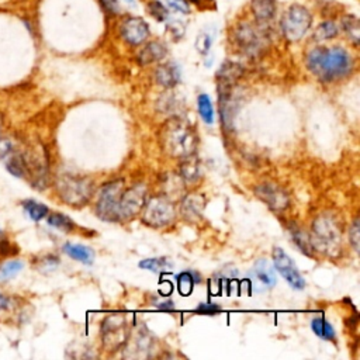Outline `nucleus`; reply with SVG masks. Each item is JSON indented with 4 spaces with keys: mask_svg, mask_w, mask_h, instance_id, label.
I'll return each mask as SVG.
<instances>
[{
    "mask_svg": "<svg viewBox=\"0 0 360 360\" xmlns=\"http://www.w3.org/2000/svg\"><path fill=\"white\" fill-rule=\"evenodd\" d=\"M212 42H214V38L212 35L208 32V31H201L195 39V48L200 53L205 55L210 52L211 46H212Z\"/></svg>",
    "mask_w": 360,
    "mask_h": 360,
    "instance_id": "obj_36",
    "label": "nucleus"
},
{
    "mask_svg": "<svg viewBox=\"0 0 360 360\" xmlns=\"http://www.w3.org/2000/svg\"><path fill=\"white\" fill-rule=\"evenodd\" d=\"M311 243L314 250H319L330 257H336L342 249V232L338 221L330 214H321L312 222Z\"/></svg>",
    "mask_w": 360,
    "mask_h": 360,
    "instance_id": "obj_3",
    "label": "nucleus"
},
{
    "mask_svg": "<svg viewBox=\"0 0 360 360\" xmlns=\"http://www.w3.org/2000/svg\"><path fill=\"white\" fill-rule=\"evenodd\" d=\"M55 188L59 198L72 205H84L93 194V183L87 177H82L73 173H62L55 180Z\"/></svg>",
    "mask_w": 360,
    "mask_h": 360,
    "instance_id": "obj_5",
    "label": "nucleus"
},
{
    "mask_svg": "<svg viewBox=\"0 0 360 360\" xmlns=\"http://www.w3.org/2000/svg\"><path fill=\"white\" fill-rule=\"evenodd\" d=\"M181 107H183V101L177 96L166 94L159 98V108H160V111H163L166 114L176 112L179 108L181 110Z\"/></svg>",
    "mask_w": 360,
    "mask_h": 360,
    "instance_id": "obj_33",
    "label": "nucleus"
},
{
    "mask_svg": "<svg viewBox=\"0 0 360 360\" xmlns=\"http://www.w3.org/2000/svg\"><path fill=\"white\" fill-rule=\"evenodd\" d=\"M124 191V180H112L101 187L98 191L96 212L97 215L108 222L118 221V205Z\"/></svg>",
    "mask_w": 360,
    "mask_h": 360,
    "instance_id": "obj_9",
    "label": "nucleus"
},
{
    "mask_svg": "<svg viewBox=\"0 0 360 360\" xmlns=\"http://www.w3.org/2000/svg\"><path fill=\"white\" fill-rule=\"evenodd\" d=\"M46 224L60 232H72L75 229V222L62 212H48Z\"/></svg>",
    "mask_w": 360,
    "mask_h": 360,
    "instance_id": "obj_25",
    "label": "nucleus"
},
{
    "mask_svg": "<svg viewBox=\"0 0 360 360\" xmlns=\"http://www.w3.org/2000/svg\"><path fill=\"white\" fill-rule=\"evenodd\" d=\"M273 263L277 271L281 274V277L295 290H302L305 287V278L298 271L297 266L291 260V257L281 249L274 248L273 249Z\"/></svg>",
    "mask_w": 360,
    "mask_h": 360,
    "instance_id": "obj_11",
    "label": "nucleus"
},
{
    "mask_svg": "<svg viewBox=\"0 0 360 360\" xmlns=\"http://www.w3.org/2000/svg\"><path fill=\"white\" fill-rule=\"evenodd\" d=\"M166 55H167V48L163 42L150 41L141 48V51L136 55V59L141 65H150L162 60Z\"/></svg>",
    "mask_w": 360,
    "mask_h": 360,
    "instance_id": "obj_20",
    "label": "nucleus"
},
{
    "mask_svg": "<svg viewBox=\"0 0 360 360\" xmlns=\"http://www.w3.org/2000/svg\"><path fill=\"white\" fill-rule=\"evenodd\" d=\"M163 4L167 10H173L177 13H188L190 11V1L188 0H163Z\"/></svg>",
    "mask_w": 360,
    "mask_h": 360,
    "instance_id": "obj_38",
    "label": "nucleus"
},
{
    "mask_svg": "<svg viewBox=\"0 0 360 360\" xmlns=\"http://www.w3.org/2000/svg\"><path fill=\"white\" fill-rule=\"evenodd\" d=\"M339 34V27L329 20L322 21L321 24H318V27L315 28L314 32V39L315 41H328L335 38Z\"/></svg>",
    "mask_w": 360,
    "mask_h": 360,
    "instance_id": "obj_28",
    "label": "nucleus"
},
{
    "mask_svg": "<svg viewBox=\"0 0 360 360\" xmlns=\"http://www.w3.org/2000/svg\"><path fill=\"white\" fill-rule=\"evenodd\" d=\"M242 73H243V68L239 63L226 60L221 65V68L217 72V83L218 86L233 87V84L238 82Z\"/></svg>",
    "mask_w": 360,
    "mask_h": 360,
    "instance_id": "obj_21",
    "label": "nucleus"
},
{
    "mask_svg": "<svg viewBox=\"0 0 360 360\" xmlns=\"http://www.w3.org/2000/svg\"><path fill=\"white\" fill-rule=\"evenodd\" d=\"M232 41L239 52L249 58H257L269 45V34L266 27L243 21L233 28Z\"/></svg>",
    "mask_w": 360,
    "mask_h": 360,
    "instance_id": "obj_4",
    "label": "nucleus"
},
{
    "mask_svg": "<svg viewBox=\"0 0 360 360\" xmlns=\"http://www.w3.org/2000/svg\"><path fill=\"white\" fill-rule=\"evenodd\" d=\"M58 266H59V257L55 255H45V256L37 259V269L41 273L53 271Z\"/></svg>",
    "mask_w": 360,
    "mask_h": 360,
    "instance_id": "obj_35",
    "label": "nucleus"
},
{
    "mask_svg": "<svg viewBox=\"0 0 360 360\" xmlns=\"http://www.w3.org/2000/svg\"><path fill=\"white\" fill-rule=\"evenodd\" d=\"M120 34L127 44L132 46H138L148 39L149 25L142 17L129 15L122 20L120 25Z\"/></svg>",
    "mask_w": 360,
    "mask_h": 360,
    "instance_id": "obj_12",
    "label": "nucleus"
},
{
    "mask_svg": "<svg viewBox=\"0 0 360 360\" xmlns=\"http://www.w3.org/2000/svg\"><path fill=\"white\" fill-rule=\"evenodd\" d=\"M148 13L158 21H165L169 18V10L167 7L158 0H149L148 1Z\"/></svg>",
    "mask_w": 360,
    "mask_h": 360,
    "instance_id": "obj_34",
    "label": "nucleus"
},
{
    "mask_svg": "<svg viewBox=\"0 0 360 360\" xmlns=\"http://www.w3.org/2000/svg\"><path fill=\"white\" fill-rule=\"evenodd\" d=\"M139 267L149 270L152 273H162L172 267V263L167 257H149L139 262Z\"/></svg>",
    "mask_w": 360,
    "mask_h": 360,
    "instance_id": "obj_32",
    "label": "nucleus"
},
{
    "mask_svg": "<svg viewBox=\"0 0 360 360\" xmlns=\"http://www.w3.org/2000/svg\"><path fill=\"white\" fill-rule=\"evenodd\" d=\"M4 115L0 112V136L3 135V129H4Z\"/></svg>",
    "mask_w": 360,
    "mask_h": 360,
    "instance_id": "obj_44",
    "label": "nucleus"
},
{
    "mask_svg": "<svg viewBox=\"0 0 360 360\" xmlns=\"http://www.w3.org/2000/svg\"><path fill=\"white\" fill-rule=\"evenodd\" d=\"M342 28L346 32L347 38L357 45L359 44V38H360V25H359V20L356 15H345L342 20Z\"/></svg>",
    "mask_w": 360,
    "mask_h": 360,
    "instance_id": "obj_30",
    "label": "nucleus"
},
{
    "mask_svg": "<svg viewBox=\"0 0 360 360\" xmlns=\"http://www.w3.org/2000/svg\"><path fill=\"white\" fill-rule=\"evenodd\" d=\"M141 214L143 224L152 228H163L174 221L176 207L167 197L155 195L145 201Z\"/></svg>",
    "mask_w": 360,
    "mask_h": 360,
    "instance_id": "obj_7",
    "label": "nucleus"
},
{
    "mask_svg": "<svg viewBox=\"0 0 360 360\" xmlns=\"http://www.w3.org/2000/svg\"><path fill=\"white\" fill-rule=\"evenodd\" d=\"M11 298L3 292H0V312H6L11 307Z\"/></svg>",
    "mask_w": 360,
    "mask_h": 360,
    "instance_id": "obj_43",
    "label": "nucleus"
},
{
    "mask_svg": "<svg viewBox=\"0 0 360 360\" xmlns=\"http://www.w3.org/2000/svg\"><path fill=\"white\" fill-rule=\"evenodd\" d=\"M153 345V339L149 335V332L143 328H139L135 332V336H128L125 345L122 346L124 349H127L129 353L127 357H139V356H148V352L150 350Z\"/></svg>",
    "mask_w": 360,
    "mask_h": 360,
    "instance_id": "obj_16",
    "label": "nucleus"
},
{
    "mask_svg": "<svg viewBox=\"0 0 360 360\" xmlns=\"http://www.w3.org/2000/svg\"><path fill=\"white\" fill-rule=\"evenodd\" d=\"M250 281L256 290L267 291L276 285V273L266 259H260L250 270Z\"/></svg>",
    "mask_w": 360,
    "mask_h": 360,
    "instance_id": "obj_14",
    "label": "nucleus"
},
{
    "mask_svg": "<svg viewBox=\"0 0 360 360\" xmlns=\"http://www.w3.org/2000/svg\"><path fill=\"white\" fill-rule=\"evenodd\" d=\"M354 62L342 46H315L307 55V68L321 82H336L349 76Z\"/></svg>",
    "mask_w": 360,
    "mask_h": 360,
    "instance_id": "obj_1",
    "label": "nucleus"
},
{
    "mask_svg": "<svg viewBox=\"0 0 360 360\" xmlns=\"http://www.w3.org/2000/svg\"><path fill=\"white\" fill-rule=\"evenodd\" d=\"M195 131L179 117H173L160 131V145L163 150L174 159H186L197 150Z\"/></svg>",
    "mask_w": 360,
    "mask_h": 360,
    "instance_id": "obj_2",
    "label": "nucleus"
},
{
    "mask_svg": "<svg viewBox=\"0 0 360 360\" xmlns=\"http://www.w3.org/2000/svg\"><path fill=\"white\" fill-rule=\"evenodd\" d=\"M312 25V14L302 4H291L280 20V30L290 42L300 41Z\"/></svg>",
    "mask_w": 360,
    "mask_h": 360,
    "instance_id": "obj_6",
    "label": "nucleus"
},
{
    "mask_svg": "<svg viewBox=\"0 0 360 360\" xmlns=\"http://www.w3.org/2000/svg\"><path fill=\"white\" fill-rule=\"evenodd\" d=\"M146 193L148 188L142 183L122 191L118 205V221H128L138 215L146 201Z\"/></svg>",
    "mask_w": 360,
    "mask_h": 360,
    "instance_id": "obj_10",
    "label": "nucleus"
},
{
    "mask_svg": "<svg viewBox=\"0 0 360 360\" xmlns=\"http://www.w3.org/2000/svg\"><path fill=\"white\" fill-rule=\"evenodd\" d=\"M197 107H198V112H200L201 120L205 124L211 125L214 122V107H212L210 96L205 94V93H201L197 98Z\"/></svg>",
    "mask_w": 360,
    "mask_h": 360,
    "instance_id": "obj_29",
    "label": "nucleus"
},
{
    "mask_svg": "<svg viewBox=\"0 0 360 360\" xmlns=\"http://www.w3.org/2000/svg\"><path fill=\"white\" fill-rule=\"evenodd\" d=\"M177 288H179V292L184 297L190 295L193 288H194V284L198 283V278H197V274L193 273V271H183L180 274H177Z\"/></svg>",
    "mask_w": 360,
    "mask_h": 360,
    "instance_id": "obj_31",
    "label": "nucleus"
},
{
    "mask_svg": "<svg viewBox=\"0 0 360 360\" xmlns=\"http://www.w3.org/2000/svg\"><path fill=\"white\" fill-rule=\"evenodd\" d=\"M180 77H181L180 68L174 62H167V63L159 65L155 70L156 83H159L160 86H163L166 89L174 87L180 82Z\"/></svg>",
    "mask_w": 360,
    "mask_h": 360,
    "instance_id": "obj_19",
    "label": "nucleus"
},
{
    "mask_svg": "<svg viewBox=\"0 0 360 360\" xmlns=\"http://www.w3.org/2000/svg\"><path fill=\"white\" fill-rule=\"evenodd\" d=\"M253 191L256 197L262 200L273 211H283L290 205L288 194L281 187L273 183L257 184Z\"/></svg>",
    "mask_w": 360,
    "mask_h": 360,
    "instance_id": "obj_13",
    "label": "nucleus"
},
{
    "mask_svg": "<svg viewBox=\"0 0 360 360\" xmlns=\"http://www.w3.org/2000/svg\"><path fill=\"white\" fill-rule=\"evenodd\" d=\"M18 250H20L18 246L14 245L7 236L0 240V257H4V259L13 257L18 253Z\"/></svg>",
    "mask_w": 360,
    "mask_h": 360,
    "instance_id": "obj_37",
    "label": "nucleus"
},
{
    "mask_svg": "<svg viewBox=\"0 0 360 360\" xmlns=\"http://www.w3.org/2000/svg\"><path fill=\"white\" fill-rule=\"evenodd\" d=\"M194 311L197 314H202V315H215L221 311V307L214 302H201V304H198V307Z\"/></svg>",
    "mask_w": 360,
    "mask_h": 360,
    "instance_id": "obj_40",
    "label": "nucleus"
},
{
    "mask_svg": "<svg viewBox=\"0 0 360 360\" xmlns=\"http://www.w3.org/2000/svg\"><path fill=\"white\" fill-rule=\"evenodd\" d=\"M311 329H312V332L316 336H319L323 340L335 342V339H336V333H335L333 326L325 318H322V316L314 318L311 321Z\"/></svg>",
    "mask_w": 360,
    "mask_h": 360,
    "instance_id": "obj_24",
    "label": "nucleus"
},
{
    "mask_svg": "<svg viewBox=\"0 0 360 360\" xmlns=\"http://www.w3.org/2000/svg\"><path fill=\"white\" fill-rule=\"evenodd\" d=\"M179 177L187 186H195L202 179V166L194 158H186L179 166Z\"/></svg>",
    "mask_w": 360,
    "mask_h": 360,
    "instance_id": "obj_18",
    "label": "nucleus"
},
{
    "mask_svg": "<svg viewBox=\"0 0 360 360\" xmlns=\"http://www.w3.org/2000/svg\"><path fill=\"white\" fill-rule=\"evenodd\" d=\"M6 236H7V235H6V233H4V231L0 228V240H1V239H4Z\"/></svg>",
    "mask_w": 360,
    "mask_h": 360,
    "instance_id": "obj_45",
    "label": "nucleus"
},
{
    "mask_svg": "<svg viewBox=\"0 0 360 360\" xmlns=\"http://www.w3.org/2000/svg\"><path fill=\"white\" fill-rule=\"evenodd\" d=\"M100 332H101L103 346L105 350L115 352L121 349L129 336V326H128L127 316L120 312L107 315L101 322Z\"/></svg>",
    "mask_w": 360,
    "mask_h": 360,
    "instance_id": "obj_8",
    "label": "nucleus"
},
{
    "mask_svg": "<svg viewBox=\"0 0 360 360\" xmlns=\"http://www.w3.org/2000/svg\"><path fill=\"white\" fill-rule=\"evenodd\" d=\"M62 250L69 256L72 257L73 260L76 262H80L83 264H91L93 260H94V252L93 249H90L89 246H84V245H80V243H65L62 246Z\"/></svg>",
    "mask_w": 360,
    "mask_h": 360,
    "instance_id": "obj_22",
    "label": "nucleus"
},
{
    "mask_svg": "<svg viewBox=\"0 0 360 360\" xmlns=\"http://www.w3.org/2000/svg\"><path fill=\"white\" fill-rule=\"evenodd\" d=\"M24 269V262L20 259L4 260L0 264V281H8L15 278Z\"/></svg>",
    "mask_w": 360,
    "mask_h": 360,
    "instance_id": "obj_26",
    "label": "nucleus"
},
{
    "mask_svg": "<svg viewBox=\"0 0 360 360\" xmlns=\"http://www.w3.org/2000/svg\"><path fill=\"white\" fill-rule=\"evenodd\" d=\"M360 235V229H359V219L356 218L354 221H353V224H352V226H350V229H349V240H350V243H352V246H353V249L357 252L359 250V236Z\"/></svg>",
    "mask_w": 360,
    "mask_h": 360,
    "instance_id": "obj_41",
    "label": "nucleus"
},
{
    "mask_svg": "<svg viewBox=\"0 0 360 360\" xmlns=\"http://www.w3.org/2000/svg\"><path fill=\"white\" fill-rule=\"evenodd\" d=\"M100 3L103 4V7L111 13V14H115L120 11V3L118 0H100Z\"/></svg>",
    "mask_w": 360,
    "mask_h": 360,
    "instance_id": "obj_42",
    "label": "nucleus"
},
{
    "mask_svg": "<svg viewBox=\"0 0 360 360\" xmlns=\"http://www.w3.org/2000/svg\"><path fill=\"white\" fill-rule=\"evenodd\" d=\"M125 1H128V3H134V0H125Z\"/></svg>",
    "mask_w": 360,
    "mask_h": 360,
    "instance_id": "obj_46",
    "label": "nucleus"
},
{
    "mask_svg": "<svg viewBox=\"0 0 360 360\" xmlns=\"http://www.w3.org/2000/svg\"><path fill=\"white\" fill-rule=\"evenodd\" d=\"M290 233H291V239H292V242L297 245V248L302 252V253H305L307 256H312V252H314V248H312V243H311V239H309V236L304 232V231H301L300 228H291L290 229Z\"/></svg>",
    "mask_w": 360,
    "mask_h": 360,
    "instance_id": "obj_27",
    "label": "nucleus"
},
{
    "mask_svg": "<svg viewBox=\"0 0 360 360\" xmlns=\"http://www.w3.org/2000/svg\"><path fill=\"white\" fill-rule=\"evenodd\" d=\"M21 207H22L24 212L27 214V217L34 222L42 221L44 218H46V215L49 212V208L45 204H42L37 200H31V198L21 201Z\"/></svg>",
    "mask_w": 360,
    "mask_h": 360,
    "instance_id": "obj_23",
    "label": "nucleus"
},
{
    "mask_svg": "<svg viewBox=\"0 0 360 360\" xmlns=\"http://www.w3.org/2000/svg\"><path fill=\"white\" fill-rule=\"evenodd\" d=\"M204 207H205L204 195L198 193H190L181 200L180 212L186 221L197 222L202 218Z\"/></svg>",
    "mask_w": 360,
    "mask_h": 360,
    "instance_id": "obj_15",
    "label": "nucleus"
},
{
    "mask_svg": "<svg viewBox=\"0 0 360 360\" xmlns=\"http://www.w3.org/2000/svg\"><path fill=\"white\" fill-rule=\"evenodd\" d=\"M14 149H15L14 142L8 136L1 135L0 136V160H4Z\"/></svg>",
    "mask_w": 360,
    "mask_h": 360,
    "instance_id": "obj_39",
    "label": "nucleus"
},
{
    "mask_svg": "<svg viewBox=\"0 0 360 360\" xmlns=\"http://www.w3.org/2000/svg\"><path fill=\"white\" fill-rule=\"evenodd\" d=\"M250 11L255 17V22L267 28L276 18L277 3L276 0H250Z\"/></svg>",
    "mask_w": 360,
    "mask_h": 360,
    "instance_id": "obj_17",
    "label": "nucleus"
}]
</instances>
